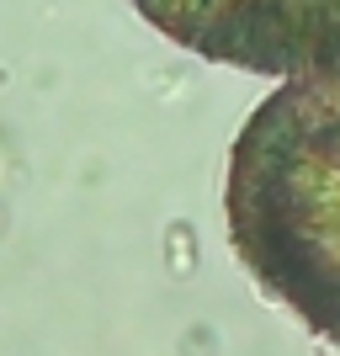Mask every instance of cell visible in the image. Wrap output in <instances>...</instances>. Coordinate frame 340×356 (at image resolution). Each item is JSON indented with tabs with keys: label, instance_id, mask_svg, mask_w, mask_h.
Here are the masks:
<instances>
[{
	"label": "cell",
	"instance_id": "cell-1",
	"mask_svg": "<svg viewBox=\"0 0 340 356\" xmlns=\"http://www.w3.org/2000/svg\"><path fill=\"white\" fill-rule=\"evenodd\" d=\"M223 213L255 287L340 351V64L277 80L250 112Z\"/></svg>",
	"mask_w": 340,
	"mask_h": 356
},
{
	"label": "cell",
	"instance_id": "cell-2",
	"mask_svg": "<svg viewBox=\"0 0 340 356\" xmlns=\"http://www.w3.org/2000/svg\"><path fill=\"white\" fill-rule=\"evenodd\" d=\"M133 11L197 59L250 74L340 64V0H133Z\"/></svg>",
	"mask_w": 340,
	"mask_h": 356
}]
</instances>
